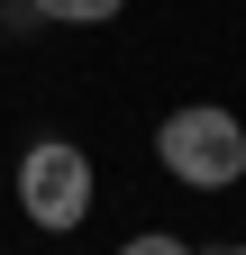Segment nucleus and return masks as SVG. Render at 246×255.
I'll return each instance as SVG.
<instances>
[{"label": "nucleus", "instance_id": "5", "mask_svg": "<svg viewBox=\"0 0 246 255\" xmlns=\"http://www.w3.org/2000/svg\"><path fill=\"white\" fill-rule=\"evenodd\" d=\"M0 27H18V37H27V27H46V18H37V0H0Z\"/></svg>", "mask_w": 246, "mask_h": 255}, {"label": "nucleus", "instance_id": "2", "mask_svg": "<svg viewBox=\"0 0 246 255\" xmlns=\"http://www.w3.org/2000/svg\"><path fill=\"white\" fill-rule=\"evenodd\" d=\"M18 210L37 219L46 237L82 228V219H91V155L73 137H37V146L18 155Z\"/></svg>", "mask_w": 246, "mask_h": 255}, {"label": "nucleus", "instance_id": "4", "mask_svg": "<svg viewBox=\"0 0 246 255\" xmlns=\"http://www.w3.org/2000/svg\"><path fill=\"white\" fill-rule=\"evenodd\" d=\"M119 255H192V246H182L173 228H146V237H128V246H119Z\"/></svg>", "mask_w": 246, "mask_h": 255}, {"label": "nucleus", "instance_id": "1", "mask_svg": "<svg viewBox=\"0 0 246 255\" xmlns=\"http://www.w3.org/2000/svg\"><path fill=\"white\" fill-rule=\"evenodd\" d=\"M155 155H164V173L192 182V191H228V182H246V128H237V110H219V101L164 110Z\"/></svg>", "mask_w": 246, "mask_h": 255}, {"label": "nucleus", "instance_id": "6", "mask_svg": "<svg viewBox=\"0 0 246 255\" xmlns=\"http://www.w3.org/2000/svg\"><path fill=\"white\" fill-rule=\"evenodd\" d=\"M210 255H246V246H210Z\"/></svg>", "mask_w": 246, "mask_h": 255}, {"label": "nucleus", "instance_id": "3", "mask_svg": "<svg viewBox=\"0 0 246 255\" xmlns=\"http://www.w3.org/2000/svg\"><path fill=\"white\" fill-rule=\"evenodd\" d=\"M119 9H128V0H37L46 27H110Z\"/></svg>", "mask_w": 246, "mask_h": 255}]
</instances>
